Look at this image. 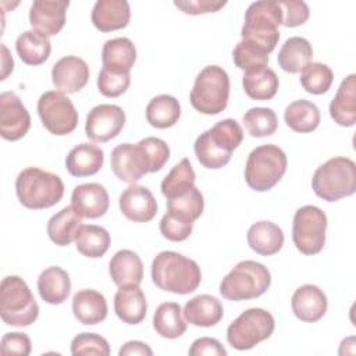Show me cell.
Here are the masks:
<instances>
[{"label":"cell","mask_w":356,"mask_h":356,"mask_svg":"<svg viewBox=\"0 0 356 356\" xmlns=\"http://www.w3.org/2000/svg\"><path fill=\"white\" fill-rule=\"evenodd\" d=\"M282 10V25L286 28H295L303 25L310 15L309 6L302 0H280Z\"/></svg>","instance_id":"c3c4849f"},{"label":"cell","mask_w":356,"mask_h":356,"mask_svg":"<svg viewBox=\"0 0 356 356\" xmlns=\"http://www.w3.org/2000/svg\"><path fill=\"white\" fill-rule=\"evenodd\" d=\"M15 50L22 63L28 65H40L49 58L51 44L46 35L31 29L22 32L17 38Z\"/></svg>","instance_id":"1f68e13d"},{"label":"cell","mask_w":356,"mask_h":356,"mask_svg":"<svg viewBox=\"0 0 356 356\" xmlns=\"http://www.w3.org/2000/svg\"><path fill=\"white\" fill-rule=\"evenodd\" d=\"M38 114L43 127L57 136L71 134L78 125V111L74 103L60 90H47L40 95Z\"/></svg>","instance_id":"7c38bea8"},{"label":"cell","mask_w":356,"mask_h":356,"mask_svg":"<svg viewBox=\"0 0 356 356\" xmlns=\"http://www.w3.org/2000/svg\"><path fill=\"white\" fill-rule=\"evenodd\" d=\"M110 165L114 175L127 184H136L149 172V164L138 143L115 146L111 152Z\"/></svg>","instance_id":"9a60e30c"},{"label":"cell","mask_w":356,"mask_h":356,"mask_svg":"<svg viewBox=\"0 0 356 356\" xmlns=\"http://www.w3.org/2000/svg\"><path fill=\"white\" fill-rule=\"evenodd\" d=\"M90 18L93 26L100 32L122 29L131 19L129 3L127 0H97Z\"/></svg>","instance_id":"44dd1931"},{"label":"cell","mask_w":356,"mask_h":356,"mask_svg":"<svg viewBox=\"0 0 356 356\" xmlns=\"http://www.w3.org/2000/svg\"><path fill=\"white\" fill-rule=\"evenodd\" d=\"M280 25H282V10L278 0L254 1L245 13L242 40H248L270 54L280 40Z\"/></svg>","instance_id":"277c9868"},{"label":"cell","mask_w":356,"mask_h":356,"mask_svg":"<svg viewBox=\"0 0 356 356\" xmlns=\"http://www.w3.org/2000/svg\"><path fill=\"white\" fill-rule=\"evenodd\" d=\"M203 209H204L203 195L196 186H192L188 192H185L178 197L167 200V210L181 213L193 221H196L202 216Z\"/></svg>","instance_id":"f6af8a7d"},{"label":"cell","mask_w":356,"mask_h":356,"mask_svg":"<svg viewBox=\"0 0 356 356\" xmlns=\"http://www.w3.org/2000/svg\"><path fill=\"white\" fill-rule=\"evenodd\" d=\"M313 58V47L306 38L292 36L285 40L278 51V65L289 74L302 72Z\"/></svg>","instance_id":"f546056e"},{"label":"cell","mask_w":356,"mask_h":356,"mask_svg":"<svg viewBox=\"0 0 356 356\" xmlns=\"http://www.w3.org/2000/svg\"><path fill=\"white\" fill-rule=\"evenodd\" d=\"M245 93L253 100H270L277 95L280 82L277 74L268 68H257L246 71L242 76Z\"/></svg>","instance_id":"836d02e7"},{"label":"cell","mask_w":356,"mask_h":356,"mask_svg":"<svg viewBox=\"0 0 356 356\" xmlns=\"http://www.w3.org/2000/svg\"><path fill=\"white\" fill-rule=\"evenodd\" d=\"M104 163L103 150L92 143H79L65 159V168L72 177H89L100 171Z\"/></svg>","instance_id":"4316f807"},{"label":"cell","mask_w":356,"mask_h":356,"mask_svg":"<svg viewBox=\"0 0 356 356\" xmlns=\"http://www.w3.org/2000/svg\"><path fill=\"white\" fill-rule=\"evenodd\" d=\"M243 125L250 136L264 138L275 134L278 128V118L273 108L253 107L249 108L242 117Z\"/></svg>","instance_id":"ab89813d"},{"label":"cell","mask_w":356,"mask_h":356,"mask_svg":"<svg viewBox=\"0 0 356 356\" xmlns=\"http://www.w3.org/2000/svg\"><path fill=\"white\" fill-rule=\"evenodd\" d=\"M270 285L271 274L264 264L243 260L222 278L220 293L227 300H249L261 296Z\"/></svg>","instance_id":"8992f818"},{"label":"cell","mask_w":356,"mask_h":356,"mask_svg":"<svg viewBox=\"0 0 356 356\" xmlns=\"http://www.w3.org/2000/svg\"><path fill=\"white\" fill-rule=\"evenodd\" d=\"M131 85V75L125 71H117L103 67L97 76V89L106 97H118L127 92Z\"/></svg>","instance_id":"ee69618b"},{"label":"cell","mask_w":356,"mask_h":356,"mask_svg":"<svg viewBox=\"0 0 356 356\" xmlns=\"http://www.w3.org/2000/svg\"><path fill=\"white\" fill-rule=\"evenodd\" d=\"M248 245L257 254L273 256L284 245V232L271 221H257L248 229Z\"/></svg>","instance_id":"83f0119b"},{"label":"cell","mask_w":356,"mask_h":356,"mask_svg":"<svg viewBox=\"0 0 356 356\" xmlns=\"http://www.w3.org/2000/svg\"><path fill=\"white\" fill-rule=\"evenodd\" d=\"M0 316L4 324L14 327H28L39 316V306L28 284L18 275H8L1 281Z\"/></svg>","instance_id":"ba28073f"},{"label":"cell","mask_w":356,"mask_h":356,"mask_svg":"<svg viewBox=\"0 0 356 356\" xmlns=\"http://www.w3.org/2000/svg\"><path fill=\"white\" fill-rule=\"evenodd\" d=\"M182 313L186 323L192 325L213 327L221 321L224 316V307L217 298L203 293L188 300Z\"/></svg>","instance_id":"cb8c5ba5"},{"label":"cell","mask_w":356,"mask_h":356,"mask_svg":"<svg viewBox=\"0 0 356 356\" xmlns=\"http://www.w3.org/2000/svg\"><path fill=\"white\" fill-rule=\"evenodd\" d=\"M71 353L74 356L82 355H100L108 356L110 346L106 338L95 332H81L74 337L71 342Z\"/></svg>","instance_id":"7dc6e473"},{"label":"cell","mask_w":356,"mask_h":356,"mask_svg":"<svg viewBox=\"0 0 356 356\" xmlns=\"http://www.w3.org/2000/svg\"><path fill=\"white\" fill-rule=\"evenodd\" d=\"M147 310V303L143 291L139 285L121 286L114 295V312L125 324H139L143 321Z\"/></svg>","instance_id":"7402d4cb"},{"label":"cell","mask_w":356,"mask_h":356,"mask_svg":"<svg viewBox=\"0 0 356 356\" xmlns=\"http://www.w3.org/2000/svg\"><path fill=\"white\" fill-rule=\"evenodd\" d=\"M107 312L104 295L95 289H82L72 296V313L83 325H96L104 321Z\"/></svg>","instance_id":"603a6c76"},{"label":"cell","mask_w":356,"mask_h":356,"mask_svg":"<svg viewBox=\"0 0 356 356\" xmlns=\"http://www.w3.org/2000/svg\"><path fill=\"white\" fill-rule=\"evenodd\" d=\"M111 243L110 234L106 228L100 225H82L76 238H75V246L76 250L90 259H99L106 254Z\"/></svg>","instance_id":"74e56055"},{"label":"cell","mask_w":356,"mask_h":356,"mask_svg":"<svg viewBox=\"0 0 356 356\" xmlns=\"http://www.w3.org/2000/svg\"><path fill=\"white\" fill-rule=\"evenodd\" d=\"M291 307L296 318L303 323H316L327 312L328 300L317 285L306 284L299 286L291 299Z\"/></svg>","instance_id":"ffe728a7"},{"label":"cell","mask_w":356,"mask_h":356,"mask_svg":"<svg viewBox=\"0 0 356 356\" xmlns=\"http://www.w3.org/2000/svg\"><path fill=\"white\" fill-rule=\"evenodd\" d=\"M120 356H132V355H140V356H152L153 350L149 348L147 343L142 341H128L122 345V348L118 352Z\"/></svg>","instance_id":"f5cc1de1"},{"label":"cell","mask_w":356,"mask_h":356,"mask_svg":"<svg viewBox=\"0 0 356 356\" xmlns=\"http://www.w3.org/2000/svg\"><path fill=\"white\" fill-rule=\"evenodd\" d=\"M71 206L81 218H100L110 206L106 188L97 182L76 185L71 195Z\"/></svg>","instance_id":"d6986e66"},{"label":"cell","mask_w":356,"mask_h":356,"mask_svg":"<svg viewBox=\"0 0 356 356\" xmlns=\"http://www.w3.org/2000/svg\"><path fill=\"white\" fill-rule=\"evenodd\" d=\"M285 124L295 132L307 134L314 131L321 120L318 107L309 100H295L284 111Z\"/></svg>","instance_id":"e575fe53"},{"label":"cell","mask_w":356,"mask_h":356,"mask_svg":"<svg viewBox=\"0 0 356 356\" xmlns=\"http://www.w3.org/2000/svg\"><path fill=\"white\" fill-rule=\"evenodd\" d=\"M89 67L78 56H65L54 63L51 68V82L63 93H76L89 81Z\"/></svg>","instance_id":"e0dca14e"},{"label":"cell","mask_w":356,"mask_h":356,"mask_svg":"<svg viewBox=\"0 0 356 356\" xmlns=\"http://www.w3.org/2000/svg\"><path fill=\"white\" fill-rule=\"evenodd\" d=\"M232 60L239 70H243L246 72L267 67L268 53L248 40H241L232 51Z\"/></svg>","instance_id":"b9f144b4"},{"label":"cell","mask_w":356,"mask_h":356,"mask_svg":"<svg viewBox=\"0 0 356 356\" xmlns=\"http://www.w3.org/2000/svg\"><path fill=\"white\" fill-rule=\"evenodd\" d=\"M150 274L156 286L177 295L192 293L202 281L197 263L172 250L160 252L153 259Z\"/></svg>","instance_id":"6da1fadb"},{"label":"cell","mask_w":356,"mask_h":356,"mask_svg":"<svg viewBox=\"0 0 356 356\" xmlns=\"http://www.w3.org/2000/svg\"><path fill=\"white\" fill-rule=\"evenodd\" d=\"M195 179L196 175L191 161L185 157L175 164L161 181V193L167 197V200L178 197L195 186Z\"/></svg>","instance_id":"f35d334b"},{"label":"cell","mask_w":356,"mask_h":356,"mask_svg":"<svg viewBox=\"0 0 356 356\" xmlns=\"http://www.w3.org/2000/svg\"><path fill=\"white\" fill-rule=\"evenodd\" d=\"M275 328L274 317L260 307L242 312L227 328V341L236 350H248L271 337Z\"/></svg>","instance_id":"30bf717a"},{"label":"cell","mask_w":356,"mask_h":356,"mask_svg":"<svg viewBox=\"0 0 356 356\" xmlns=\"http://www.w3.org/2000/svg\"><path fill=\"white\" fill-rule=\"evenodd\" d=\"M15 193L24 207L42 210L57 204L63 199L64 184L53 172L38 167H28L15 179Z\"/></svg>","instance_id":"3957f363"},{"label":"cell","mask_w":356,"mask_h":356,"mask_svg":"<svg viewBox=\"0 0 356 356\" xmlns=\"http://www.w3.org/2000/svg\"><path fill=\"white\" fill-rule=\"evenodd\" d=\"M108 273L118 288L139 285L143 278V263L138 253L129 249H122L111 257Z\"/></svg>","instance_id":"d4e9b609"},{"label":"cell","mask_w":356,"mask_h":356,"mask_svg":"<svg viewBox=\"0 0 356 356\" xmlns=\"http://www.w3.org/2000/svg\"><path fill=\"white\" fill-rule=\"evenodd\" d=\"M288 165L285 152L277 145L267 143L253 149L246 160L245 181L256 192H266L284 177Z\"/></svg>","instance_id":"52a82bcc"},{"label":"cell","mask_w":356,"mask_h":356,"mask_svg":"<svg viewBox=\"0 0 356 356\" xmlns=\"http://www.w3.org/2000/svg\"><path fill=\"white\" fill-rule=\"evenodd\" d=\"M138 145L146 157V161L149 164V172L160 171L170 159V147L167 142L160 138L147 136L140 139Z\"/></svg>","instance_id":"bcb514c9"},{"label":"cell","mask_w":356,"mask_h":356,"mask_svg":"<svg viewBox=\"0 0 356 356\" xmlns=\"http://www.w3.org/2000/svg\"><path fill=\"white\" fill-rule=\"evenodd\" d=\"M103 67L129 72L136 61V47L128 38L108 39L102 49Z\"/></svg>","instance_id":"d6a6232c"},{"label":"cell","mask_w":356,"mask_h":356,"mask_svg":"<svg viewBox=\"0 0 356 356\" xmlns=\"http://www.w3.org/2000/svg\"><path fill=\"white\" fill-rule=\"evenodd\" d=\"M325 213L313 204L302 206L295 211L292 222V241L296 249L307 256L317 254L325 245Z\"/></svg>","instance_id":"8fae6325"},{"label":"cell","mask_w":356,"mask_h":356,"mask_svg":"<svg viewBox=\"0 0 356 356\" xmlns=\"http://www.w3.org/2000/svg\"><path fill=\"white\" fill-rule=\"evenodd\" d=\"M81 227V217L75 213L72 206H67L50 217L47 222V235L57 246H68L75 241Z\"/></svg>","instance_id":"4dcf8cb0"},{"label":"cell","mask_w":356,"mask_h":356,"mask_svg":"<svg viewBox=\"0 0 356 356\" xmlns=\"http://www.w3.org/2000/svg\"><path fill=\"white\" fill-rule=\"evenodd\" d=\"M1 81H4L7 76H8V74H11L13 72V68H14V60H13V57L10 56V53H8V49L6 47V44H3L1 43Z\"/></svg>","instance_id":"db71d44e"},{"label":"cell","mask_w":356,"mask_h":356,"mask_svg":"<svg viewBox=\"0 0 356 356\" xmlns=\"http://www.w3.org/2000/svg\"><path fill=\"white\" fill-rule=\"evenodd\" d=\"M242 140L243 131L241 125L232 118H225L200 134L195 140L193 150L197 161L204 168L218 170L229 163L232 152Z\"/></svg>","instance_id":"7a4b0ae2"},{"label":"cell","mask_w":356,"mask_h":356,"mask_svg":"<svg viewBox=\"0 0 356 356\" xmlns=\"http://www.w3.org/2000/svg\"><path fill=\"white\" fill-rule=\"evenodd\" d=\"M40 298L50 305H61L71 292V280L65 270L58 266L47 267L38 277Z\"/></svg>","instance_id":"f1b7e54d"},{"label":"cell","mask_w":356,"mask_h":356,"mask_svg":"<svg viewBox=\"0 0 356 356\" xmlns=\"http://www.w3.org/2000/svg\"><path fill=\"white\" fill-rule=\"evenodd\" d=\"M188 353L189 356H227V349L218 339L202 337L193 341Z\"/></svg>","instance_id":"816d5d0a"},{"label":"cell","mask_w":356,"mask_h":356,"mask_svg":"<svg viewBox=\"0 0 356 356\" xmlns=\"http://www.w3.org/2000/svg\"><path fill=\"white\" fill-rule=\"evenodd\" d=\"M227 1H217V0H175L174 6L179 8L185 14L199 15L207 13H216L222 8Z\"/></svg>","instance_id":"f907efd6"},{"label":"cell","mask_w":356,"mask_h":356,"mask_svg":"<svg viewBox=\"0 0 356 356\" xmlns=\"http://www.w3.org/2000/svg\"><path fill=\"white\" fill-rule=\"evenodd\" d=\"M0 350L3 355L28 356L32 350V342L24 332H7L1 338Z\"/></svg>","instance_id":"681fc988"},{"label":"cell","mask_w":356,"mask_h":356,"mask_svg":"<svg viewBox=\"0 0 356 356\" xmlns=\"http://www.w3.org/2000/svg\"><path fill=\"white\" fill-rule=\"evenodd\" d=\"M31 128V115L15 92L0 95V135L6 140H19Z\"/></svg>","instance_id":"5bb4252c"},{"label":"cell","mask_w":356,"mask_h":356,"mask_svg":"<svg viewBox=\"0 0 356 356\" xmlns=\"http://www.w3.org/2000/svg\"><path fill=\"white\" fill-rule=\"evenodd\" d=\"M330 115L341 127H353L356 122V75H348L339 85L330 103Z\"/></svg>","instance_id":"484cf974"},{"label":"cell","mask_w":356,"mask_h":356,"mask_svg":"<svg viewBox=\"0 0 356 356\" xmlns=\"http://www.w3.org/2000/svg\"><path fill=\"white\" fill-rule=\"evenodd\" d=\"M121 213L134 222H147L157 214V202L153 193L142 185L131 184L118 199Z\"/></svg>","instance_id":"ac0fdd59"},{"label":"cell","mask_w":356,"mask_h":356,"mask_svg":"<svg viewBox=\"0 0 356 356\" xmlns=\"http://www.w3.org/2000/svg\"><path fill=\"white\" fill-rule=\"evenodd\" d=\"M68 0H36L29 10L31 26L49 36H56L65 25Z\"/></svg>","instance_id":"2e32d148"},{"label":"cell","mask_w":356,"mask_h":356,"mask_svg":"<svg viewBox=\"0 0 356 356\" xmlns=\"http://www.w3.org/2000/svg\"><path fill=\"white\" fill-rule=\"evenodd\" d=\"M334 81L332 70L323 63H310L300 74L302 88L312 95L327 93Z\"/></svg>","instance_id":"60d3db41"},{"label":"cell","mask_w":356,"mask_h":356,"mask_svg":"<svg viewBox=\"0 0 356 356\" xmlns=\"http://www.w3.org/2000/svg\"><path fill=\"white\" fill-rule=\"evenodd\" d=\"M229 99V76L220 65H207L196 76L189 95L192 107L206 115L225 110Z\"/></svg>","instance_id":"9c48e42d"},{"label":"cell","mask_w":356,"mask_h":356,"mask_svg":"<svg viewBox=\"0 0 356 356\" xmlns=\"http://www.w3.org/2000/svg\"><path fill=\"white\" fill-rule=\"evenodd\" d=\"M313 192L325 202H337L356 192V164L349 157H332L312 178Z\"/></svg>","instance_id":"5b68a950"},{"label":"cell","mask_w":356,"mask_h":356,"mask_svg":"<svg viewBox=\"0 0 356 356\" xmlns=\"http://www.w3.org/2000/svg\"><path fill=\"white\" fill-rule=\"evenodd\" d=\"M153 328L163 338H179L186 331V320L182 317L181 306L175 302L161 303L153 314Z\"/></svg>","instance_id":"d590c367"},{"label":"cell","mask_w":356,"mask_h":356,"mask_svg":"<svg viewBox=\"0 0 356 356\" xmlns=\"http://www.w3.org/2000/svg\"><path fill=\"white\" fill-rule=\"evenodd\" d=\"M181 117V104L171 95L154 96L146 106L147 122L159 129L174 127Z\"/></svg>","instance_id":"8d00e7d4"},{"label":"cell","mask_w":356,"mask_h":356,"mask_svg":"<svg viewBox=\"0 0 356 356\" xmlns=\"http://www.w3.org/2000/svg\"><path fill=\"white\" fill-rule=\"evenodd\" d=\"M125 125V113L117 104L95 106L86 115V136L96 143H106L120 135Z\"/></svg>","instance_id":"4fadbf2b"},{"label":"cell","mask_w":356,"mask_h":356,"mask_svg":"<svg viewBox=\"0 0 356 356\" xmlns=\"http://www.w3.org/2000/svg\"><path fill=\"white\" fill-rule=\"evenodd\" d=\"M193 229V220L189 217L167 210V213L160 220L161 235L171 242H182L188 239Z\"/></svg>","instance_id":"7bdbcfd3"}]
</instances>
